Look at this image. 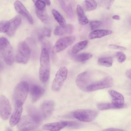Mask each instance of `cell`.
<instances>
[{
    "label": "cell",
    "mask_w": 131,
    "mask_h": 131,
    "mask_svg": "<svg viewBox=\"0 0 131 131\" xmlns=\"http://www.w3.org/2000/svg\"><path fill=\"white\" fill-rule=\"evenodd\" d=\"M76 83L80 90L88 92L111 87L113 85L114 81L108 76L98 80H93L90 72L85 71L78 75Z\"/></svg>",
    "instance_id": "obj_1"
},
{
    "label": "cell",
    "mask_w": 131,
    "mask_h": 131,
    "mask_svg": "<svg viewBox=\"0 0 131 131\" xmlns=\"http://www.w3.org/2000/svg\"><path fill=\"white\" fill-rule=\"evenodd\" d=\"M40 67L39 77L40 81L45 83L48 81L50 76V65L49 54L47 48H43L40 58Z\"/></svg>",
    "instance_id": "obj_2"
},
{
    "label": "cell",
    "mask_w": 131,
    "mask_h": 131,
    "mask_svg": "<svg viewBox=\"0 0 131 131\" xmlns=\"http://www.w3.org/2000/svg\"><path fill=\"white\" fill-rule=\"evenodd\" d=\"M29 89L28 84L25 81H21L17 84L13 95L15 106H23L27 98Z\"/></svg>",
    "instance_id": "obj_3"
},
{
    "label": "cell",
    "mask_w": 131,
    "mask_h": 131,
    "mask_svg": "<svg viewBox=\"0 0 131 131\" xmlns=\"http://www.w3.org/2000/svg\"><path fill=\"white\" fill-rule=\"evenodd\" d=\"M0 53L7 64H13L15 58L13 48L8 40L4 37L0 38Z\"/></svg>",
    "instance_id": "obj_4"
},
{
    "label": "cell",
    "mask_w": 131,
    "mask_h": 131,
    "mask_svg": "<svg viewBox=\"0 0 131 131\" xmlns=\"http://www.w3.org/2000/svg\"><path fill=\"white\" fill-rule=\"evenodd\" d=\"M31 51L28 43L25 41L20 43L18 46L15 59L17 63L26 64L28 62Z\"/></svg>",
    "instance_id": "obj_5"
},
{
    "label": "cell",
    "mask_w": 131,
    "mask_h": 131,
    "mask_svg": "<svg viewBox=\"0 0 131 131\" xmlns=\"http://www.w3.org/2000/svg\"><path fill=\"white\" fill-rule=\"evenodd\" d=\"M98 112L92 109H80L75 110L71 114L72 117L82 122H89L97 117Z\"/></svg>",
    "instance_id": "obj_6"
},
{
    "label": "cell",
    "mask_w": 131,
    "mask_h": 131,
    "mask_svg": "<svg viewBox=\"0 0 131 131\" xmlns=\"http://www.w3.org/2000/svg\"><path fill=\"white\" fill-rule=\"evenodd\" d=\"M68 73L67 68L61 67L56 73L51 86L52 90L54 91H59L66 79Z\"/></svg>",
    "instance_id": "obj_7"
},
{
    "label": "cell",
    "mask_w": 131,
    "mask_h": 131,
    "mask_svg": "<svg viewBox=\"0 0 131 131\" xmlns=\"http://www.w3.org/2000/svg\"><path fill=\"white\" fill-rule=\"evenodd\" d=\"M17 124L18 129L21 131L33 130L36 129L39 125L28 115L23 116Z\"/></svg>",
    "instance_id": "obj_8"
},
{
    "label": "cell",
    "mask_w": 131,
    "mask_h": 131,
    "mask_svg": "<svg viewBox=\"0 0 131 131\" xmlns=\"http://www.w3.org/2000/svg\"><path fill=\"white\" fill-rule=\"evenodd\" d=\"M74 36L63 37L58 39L54 45L52 50L53 54H56L66 48L72 44L75 40Z\"/></svg>",
    "instance_id": "obj_9"
},
{
    "label": "cell",
    "mask_w": 131,
    "mask_h": 131,
    "mask_svg": "<svg viewBox=\"0 0 131 131\" xmlns=\"http://www.w3.org/2000/svg\"><path fill=\"white\" fill-rule=\"evenodd\" d=\"M12 111L10 102L7 98L4 95H0V117L3 119L6 120L9 117Z\"/></svg>",
    "instance_id": "obj_10"
},
{
    "label": "cell",
    "mask_w": 131,
    "mask_h": 131,
    "mask_svg": "<svg viewBox=\"0 0 131 131\" xmlns=\"http://www.w3.org/2000/svg\"><path fill=\"white\" fill-rule=\"evenodd\" d=\"M108 93L112 98V103L116 109L123 108L124 105V98L120 93L115 90H111Z\"/></svg>",
    "instance_id": "obj_11"
},
{
    "label": "cell",
    "mask_w": 131,
    "mask_h": 131,
    "mask_svg": "<svg viewBox=\"0 0 131 131\" xmlns=\"http://www.w3.org/2000/svg\"><path fill=\"white\" fill-rule=\"evenodd\" d=\"M21 22V18L19 15H17L8 21V29L6 33L7 35L9 36H14Z\"/></svg>",
    "instance_id": "obj_12"
},
{
    "label": "cell",
    "mask_w": 131,
    "mask_h": 131,
    "mask_svg": "<svg viewBox=\"0 0 131 131\" xmlns=\"http://www.w3.org/2000/svg\"><path fill=\"white\" fill-rule=\"evenodd\" d=\"M54 107V104L52 101H46L42 103L40 107V112L43 119L47 118L51 116Z\"/></svg>",
    "instance_id": "obj_13"
},
{
    "label": "cell",
    "mask_w": 131,
    "mask_h": 131,
    "mask_svg": "<svg viewBox=\"0 0 131 131\" xmlns=\"http://www.w3.org/2000/svg\"><path fill=\"white\" fill-rule=\"evenodd\" d=\"M14 6L15 9L18 13L25 17L31 24H33V20L32 16L20 1H16L14 4Z\"/></svg>",
    "instance_id": "obj_14"
},
{
    "label": "cell",
    "mask_w": 131,
    "mask_h": 131,
    "mask_svg": "<svg viewBox=\"0 0 131 131\" xmlns=\"http://www.w3.org/2000/svg\"><path fill=\"white\" fill-rule=\"evenodd\" d=\"M30 91L32 101L34 103L39 100L43 95L45 90L41 86L34 84L31 86Z\"/></svg>",
    "instance_id": "obj_15"
},
{
    "label": "cell",
    "mask_w": 131,
    "mask_h": 131,
    "mask_svg": "<svg viewBox=\"0 0 131 131\" xmlns=\"http://www.w3.org/2000/svg\"><path fill=\"white\" fill-rule=\"evenodd\" d=\"M27 111L28 115L34 121L39 125L43 119L40 112L31 105L27 107Z\"/></svg>",
    "instance_id": "obj_16"
},
{
    "label": "cell",
    "mask_w": 131,
    "mask_h": 131,
    "mask_svg": "<svg viewBox=\"0 0 131 131\" xmlns=\"http://www.w3.org/2000/svg\"><path fill=\"white\" fill-rule=\"evenodd\" d=\"M74 29L73 26L71 24H66L63 27L58 25L54 29V34L58 36L66 34H70L73 32Z\"/></svg>",
    "instance_id": "obj_17"
},
{
    "label": "cell",
    "mask_w": 131,
    "mask_h": 131,
    "mask_svg": "<svg viewBox=\"0 0 131 131\" xmlns=\"http://www.w3.org/2000/svg\"><path fill=\"white\" fill-rule=\"evenodd\" d=\"M23 111V106H15V110L10 117L9 123L13 127L17 124L21 118Z\"/></svg>",
    "instance_id": "obj_18"
},
{
    "label": "cell",
    "mask_w": 131,
    "mask_h": 131,
    "mask_svg": "<svg viewBox=\"0 0 131 131\" xmlns=\"http://www.w3.org/2000/svg\"><path fill=\"white\" fill-rule=\"evenodd\" d=\"M66 126V121H63L45 124L43 126L42 129L44 130L58 131Z\"/></svg>",
    "instance_id": "obj_19"
},
{
    "label": "cell",
    "mask_w": 131,
    "mask_h": 131,
    "mask_svg": "<svg viewBox=\"0 0 131 131\" xmlns=\"http://www.w3.org/2000/svg\"><path fill=\"white\" fill-rule=\"evenodd\" d=\"M112 31L109 30L98 29L95 30L90 32L88 35L90 39L99 38L108 35L112 33Z\"/></svg>",
    "instance_id": "obj_20"
},
{
    "label": "cell",
    "mask_w": 131,
    "mask_h": 131,
    "mask_svg": "<svg viewBox=\"0 0 131 131\" xmlns=\"http://www.w3.org/2000/svg\"><path fill=\"white\" fill-rule=\"evenodd\" d=\"M62 9L68 16L70 18L74 17L73 9L69 0H59Z\"/></svg>",
    "instance_id": "obj_21"
},
{
    "label": "cell",
    "mask_w": 131,
    "mask_h": 131,
    "mask_svg": "<svg viewBox=\"0 0 131 131\" xmlns=\"http://www.w3.org/2000/svg\"><path fill=\"white\" fill-rule=\"evenodd\" d=\"M76 12L79 23L82 25L87 24L88 20L85 15L83 10L81 6L78 5L77 6Z\"/></svg>",
    "instance_id": "obj_22"
},
{
    "label": "cell",
    "mask_w": 131,
    "mask_h": 131,
    "mask_svg": "<svg viewBox=\"0 0 131 131\" xmlns=\"http://www.w3.org/2000/svg\"><path fill=\"white\" fill-rule=\"evenodd\" d=\"M72 57L75 61L79 62H83L90 59L92 56V54L88 53H83L79 54L72 53Z\"/></svg>",
    "instance_id": "obj_23"
},
{
    "label": "cell",
    "mask_w": 131,
    "mask_h": 131,
    "mask_svg": "<svg viewBox=\"0 0 131 131\" xmlns=\"http://www.w3.org/2000/svg\"><path fill=\"white\" fill-rule=\"evenodd\" d=\"M51 30L49 28L44 27L38 30V35L39 39L42 40L45 37H49L50 36Z\"/></svg>",
    "instance_id": "obj_24"
},
{
    "label": "cell",
    "mask_w": 131,
    "mask_h": 131,
    "mask_svg": "<svg viewBox=\"0 0 131 131\" xmlns=\"http://www.w3.org/2000/svg\"><path fill=\"white\" fill-rule=\"evenodd\" d=\"M88 42V40H85L77 43L72 47L71 52L73 54H77L86 46Z\"/></svg>",
    "instance_id": "obj_25"
},
{
    "label": "cell",
    "mask_w": 131,
    "mask_h": 131,
    "mask_svg": "<svg viewBox=\"0 0 131 131\" xmlns=\"http://www.w3.org/2000/svg\"><path fill=\"white\" fill-rule=\"evenodd\" d=\"M52 14L60 26L63 27L66 26V20L62 15L58 11L53 9L52 11Z\"/></svg>",
    "instance_id": "obj_26"
},
{
    "label": "cell",
    "mask_w": 131,
    "mask_h": 131,
    "mask_svg": "<svg viewBox=\"0 0 131 131\" xmlns=\"http://www.w3.org/2000/svg\"><path fill=\"white\" fill-rule=\"evenodd\" d=\"M97 63L99 65L101 66L111 67L112 64V58L110 56L100 58L98 59Z\"/></svg>",
    "instance_id": "obj_27"
},
{
    "label": "cell",
    "mask_w": 131,
    "mask_h": 131,
    "mask_svg": "<svg viewBox=\"0 0 131 131\" xmlns=\"http://www.w3.org/2000/svg\"><path fill=\"white\" fill-rule=\"evenodd\" d=\"M97 4L95 0H85V8L88 11H91L95 9Z\"/></svg>",
    "instance_id": "obj_28"
},
{
    "label": "cell",
    "mask_w": 131,
    "mask_h": 131,
    "mask_svg": "<svg viewBox=\"0 0 131 131\" xmlns=\"http://www.w3.org/2000/svg\"><path fill=\"white\" fill-rule=\"evenodd\" d=\"M44 10H41L36 9V13L38 17L43 23H47L49 21V18Z\"/></svg>",
    "instance_id": "obj_29"
},
{
    "label": "cell",
    "mask_w": 131,
    "mask_h": 131,
    "mask_svg": "<svg viewBox=\"0 0 131 131\" xmlns=\"http://www.w3.org/2000/svg\"><path fill=\"white\" fill-rule=\"evenodd\" d=\"M97 107L100 110L116 109L112 103H101L98 104Z\"/></svg>",
    "instance_id": "obj_30"
},
{
    "label": "cell",
    "mask_w": 131,
    "mask_h": 131,
    "mask_svg": "<svg viewBox=\"0 0 131 131\" xmlns=\"http://www.w3.org/2000/svg\"><path fill=\"white\" fill-rule=\"evenodd\" d=\"M115 0H98L99 5L106 10L110 9Z\"/></svg>",
    "instance_id": "obj_31"
},
{
    "label": "cell",
    "mask_w": 131,
    "mask_h": 131,
    "mask_svg": "<svg viewBox=\"0 0 131 131\" xmlns=\"http://www.w3.org/2000/svg\"><path fill=\"white\" fill-rule=\"evenodd\" d=\"M66 127L73 129H78L82 128L84 126L82 124L79 122L72 121H65Z\"/></svg>",
    "instance_id": "obj_32"
},
{
    "label": "cell",
    "mask_w": 131,
    "mask_h": 131,
    "mask_svg": "<svg viewBox=\"0 0 131 131\" xmlns=\"http://www.w3.org/2000/svg\"><path fill=\"white\" fill-rule=\"evenodd\" d=\"M35 4L36 9L41 10H44L46 5L45 2L41 0H39Z\"/></svg>",
    "instance_id": "obj_33"
},
{
    "label": "cell",
    "mask_w": 131,
    "mask_h": 131,
    "mask_svg": "<svg viewBox=\"0 0 131 131\" xmlns=\"http://www.w3.org/2000/svg\"><path fill=\"white\" fill-rule=\"evenodd\" d=\"M116 56L118 60L120 63H122L125 60L126 57L125 54L122 51H119L115 53Z\"/></svg>",
    "instance_id": "obj_34"
},
{
    "label": "cell",
    "mask_w": 131,
    "mask_h": 131,
    "mask_svg": "<svg viewBox=\"0 0 131 131\" xmlns=\"http://www.w3.org/2000/svg\"><path fill=\"white\" fill-rule=\"evenodd\" d=\"M90 24L92 30H94L98 28L100 26L101 22L99 21H92L90 22Z\"/></svg>",
    "instance_id": "obj_35"
},
{
    "label": "cell",
    "mask_w": 131,
    "mask_h": 131,
    "mask_svg": "<svg viewBox=\"0 0 131 131\" xmlns=\"http://www.w3.org/2000/svg\"><path fill=\"white\" fill-rule=\"evenodd\" d=\"M109 48L113 49H117L121 50H125L126 48L123 47L114 45H110L108 46Z\"/></svg>",
    "instance_id": "obj_36"
},
{
    "label": "cell",
    "mask_w": 131,
    "mask_h": 131,
    "mask_svg": "<svg viewBox=\"0 0 131 131\" xmlns=\"http://www.w3.org/2000/svg\"><path fill=\"white\" fill-rule=\"evenodd\" d=\"M103 131H124L122 129L114 128H109L104 129Z\"/></svg>",
    "instance_id": "obj_37"
},
{
    "label": "cell",
    "mask_w": 131,
    "mask_h": 131,
    "mask_svg": "<svg viewBox=\"0 0 131 131\" xmlns=\"http://www.w3.org/2000/svg\"><path fill=\"white\" fill-rule=\"evenodd\" d=\"M131 70L130 69L127 71L126 72V77L130 79H131Z\"/></svg>",
    "instance_id": "obj_38"
},
{
    "label": "cell",
    "mask_w": 131,
    "mask_h": 131,
    "mask_svg": "<svg viewBox=\"0 0 131 131\" xmlns=\"http://www.w3.org/2000/svg\"><path fill=\"white\" fill-rule=\"evenodd\" d=\"M112 18L113 19L116 20H119L120 18L119 16L117 15H113L112 16Z\"/></svg>",
    "instance_id": "obj_39"
},
{
    "label": "cell",
    "mask_w": 131,
    "mask_h": 131,
    "mask_svg": "<svg viewBox=\"0 0 131 131\" xmlns=\"http://www.w3.org/2000/svg\"><path fill=\"white\" fill-rule=\"evenodd\" d=\"M4 65L3 63L0 59V71H2L3 69Z\"/></svg>",
    "instance_id": "obj_40"
},
{
    "label": "cell",
    "mask_w": 131,
    "mask_h": 131,
    "mask_svg": "<svg viewBox=\"0 0 131 131\" xmlns=\"http://www.w3.org/2000/svg\"><path fill=\"white\" fill-rule=\"evenodd\" d=\"M43 1L45 2L47 5L49 6L51 4V2L50 0H43Z\"/></svg>",
    "instance_id": "obj_41"
},
{
    "label": "cell",
    "mask_w": 131,
    "mask_h": 131,
    "mask_svg": "<svg viewBox=\"0 0 131 131\" xmlns=\"http://www.w3.org/2000/svg\"><path fill=\"white\" fill-rule=\"evenodd\" d=\"M33 2L35 3L36 2L39 0H32Z\"/></svg>",
    "instance_id": "obj_42"
}]
</instances>
